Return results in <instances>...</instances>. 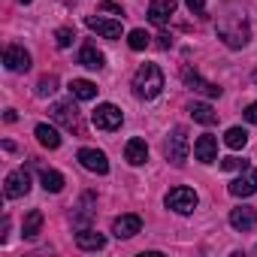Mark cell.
I'll return each mask as SVG.
<instances>
[{"label":"cell","mask_w":257,"mask_h":257,"mask_svg":"<svg viewBox=\"0 0 257 257\" xmlns=\"http://www.w3.org/2000/svg\"><path fill=\"white\" fill-rule=\"evenodd\" d=\"M161 91H164V73H161V67L158 64H143L134 73V94L143 97V100H155Z\"/></svg>","instance_id":"obj_1"},{"label":"cell","mask_w":257,"mask_h":257,"mask_svg":"<svg viewBox=\"0 0 257 257\" xmlns=\"http://www.w3.org/2000/svg\"><path fill=\"white\" fill-rule=\"evenodd\" d=\"M218 37H221L230 49H242V46L248 43V37H251L245 16H224V19L218 22Z\"/></svg>","instance_id":"obj_2"},{"label":"cell","mask_w":257,"mask_h":257,"mask_svg":"<svg viewBox=\"0 0 257 257\" xmlns=\"http://www.w3.org/2000/svg\"><path fill=\"white\" fill-rule=\"evenodd\" d=\"M188 152H191L188 131H185V127H176V131L167 137V143H164V155H167V161H170V164L182 167V164L188 161Z\"/></svg>","instance_id":"obj_3"},{"label":"cell","mask_w":257,"mask_h":257,"mask_svg":"<svg viewBox=\"0 0 257 257\" xmlns=\"http://www.w3.org/2000/svg\"><path fill=\"white\" fill-rule=\"evenodd\" d=\"M164 203H167V209H173V212H179V215H191L200 200H197V191H194V188L179 185V188H170V191H167Z\"/></svg>","instance_id":"obj_4"},{"label":"cell","mask_w":257,"mask_h":257,"mask_svg":"<svg viewBox=\"0 0 257 257\" xmlns=\"http://www.w3.org/2000/svg\"><path fill=\"white\" fill-rule=\"evenodd\" d=\"M91 121H94L97 131H118L121 121H124V115H121V109H118L115 103H100V106L91 112Z\"/></svg>","instance_id":"obj_5"},{"label":"cell","mask_w":257,"mask_h":257,"mask_svg":"<svg viewBox=\"0 0 257 257\" xmlns=\"http://www.w3.org/2000/svg\"><path fill=\"white\" fill-rule=\"evenodd\" d=\"M31 191V173L22 167V170H13L10 176H7V182H4V194L10 197V200H19V197H25Z\"/></svg>","instance_id":"obj_6"},{"label":"cell","mask_w":257,"mask_h":257,"mask_svg":"<svg viewBox=\"0 0 257 257\" xmlns=\"http://www.w3.org/2000/svg\"><path fill=\"white\" fill-rule=\"evenodd\" d=\"M4 64L10 73H28L31 70V52L25 46H10L4 52Z\"/></svg>","instance_id":"obj_7"},{"label":"cell","mask_w":257,"mask_h":257,"mask_svg":"<svg viewBox=\"0 0 257 257\" xmlns=\"http://www.w3.org/2000/svg\"><path fill=\"white\" fill-rule=\"evenodd\" d=\"M79 164L88 170V173H97V176H106L109 173V161H106V155L103 152H97V149H79Z\"/></svg>","instance_id":"obj_8"},{"label":"cell","mask_w":257,"mask_h":257,"mask_svg":"<svg viewBox=\"0 0 257 257\" xmlns=\"http://www.w3.org/2000/svg\"><path fill=\"white\" fill-rule=\"evenodd\" d=\"M230 227L239 230V233H248L257 227V209L254 206H236L230 209Z\"/></svg>","instance_id":"obj_9"},{"label":"cell","mask_w":257,"mask_h":257,"mask_svg":"<svg viewBox=\"0 0 257 257\" xmlns=\"http://www.w3.org/2000/svg\"><path fill=\"white\" fill-rule=\"evenodd\" d=\"M85 25H88L94 34L106 37V40H118V37H121V22H118V19H100V16H88V19H85Z\"/></svg>","instance_id":"obj_10"},{"label":"cell","mask_w":257,"mask_h":257,"mask_svg":"<svg viewBox=\"0 0 257 257\" xmlns=\"http://www.w3.org/2000/svg\"><path fill=\"white\" fill-rule=\"evenodd\" d=\"M233 197H251V194H257V170H242V176L239 179H233L230 182V188H227Z\"/></svg>","instance_id":"obj_11"},{"label":"cell","mask_w":257,"mask_h":257,"mask_svg":"<svg viewBox=\"0 0 257 257\" xmlns=\"http://www.w3.org/2000/svg\"><path fill=\"white\" fill-rule=\"evenodd\" d=\"M182 79H185V85H191L194 91H200V94H206V97H221V88L215 85V82H206L197 70H191V67H185L182 70Z\"/></svg>","instance_id":"obj_12"},{"label":"cell","mask_w":257,"mask_h":257,"mask_svg":"<svg viewBox=\"0 0 257 257\" xmlns=\"http://www.w3.org/2000/svg\"><path fill=\"white\" fill-rule=\"evenodd\" d=\"M194 158H197L200 164H215V161H218V140L209 137V134L197 137V143H194Z\"/></svg>","instance_id":"obj_13"},{"label":"cell","mask_w":257,"mask_h":257,"mask_svg":"<svg viewBox=\"0 0 257 257\" xmlns=\"http://www.w3.org/2000/svg\"><path fill=\"white\" fill-rule=\"evenodd\" d=\"M140 230H143V218H140V215H121V218L112 221V233H115L118 239H131V236H137Z\"/></svg>","instance_id":"obj_14"},{"label":"cell","mask_w":257,"mask_h":257,"mask_svg":"<svg viewBox=\"0 0 257 257\" xmlns=\"http://www.w3.org/2000/svg\"><path fill=\"white\" fill-rule=\"evenodd\" d=\"M173 13H176V0H152L149 4V22L158 28H164L173 19Z\"/></svg>","instance_id":"obj_15"},{"label":"cell","mask_w":257,"mask_h":257,"mask_svg":"<svg viewBox=\"0 0 257 257\" xmlns=\"http://www.w3.org/2000/svg\"><path fill=\"white\" fill-rule=\"evenodd\" d=\"M52 118L58 124H64L67 131H79V109L73 103H55L52 106Z\"/></svg>","instance_id":"obj_16"},{"label":"cell","mask_w":257,"mask_h":257,"mask_svg":"<svg viewBox=\"0 0 257 257\" xmlns=\"http://www.w3.org/2000/svg\"><path fill=\"white\" fill-rule=\"evenodd\" d=\"M124 158H127V164L143 167V164L149 161V146H146V140H140V137L127 140V146H124Z\"/></svg>","instance_id":"obj_17"},{"label":"cell","mask_w":257,"mask_h":257,"mask_svg":"<svg viewBox=\"0 0 257 257\" xmlns=\"http://www.w3.org/2000/svg\"><path fill=\"white\" fill-rule=\"evenodd\" d=\"M79 64L88 67V70H103V67H106V58H103V52H100L97 46L85 43V46L79 49Z\"/></svg>","instance_id":"obj_18"},{"label":"cell","mask_w":257,"mask_h":257,"mask_svg":"<svg viewBox=\"0 0 257 257\" xmlns=\"http://www.w3.org/2000/svg\"><path fill=\"white\" fill-rule=\"evenodd\" d=\"M76 245H79L82 251H100V248L106 245V236L97 233V230H91V227H85V230L76 233Z\"/></svg>","instance_id":"obj_19"},{"label":"cell","mask_w":257,"mask_h":257,"mask_svg":"<svg viewBox=\"0 0 257 257\" xmlns=\"http://www.w3.org/2000/svg\"><path fill=\"white\" fill-rule=\"evenodd\" d=\"M188 112H191V118H194V121H200V124H206V127L218 121V112H215L209 103H191V106H188Z\"/></svg>","instance_id":"obj_20"},{"label":"cell","mask_w":257,"mask_h":257,"mask_svg":"<svg viewBox=\"0 0 257 257\" xmlns=\"http://www.w3.org/2000/svg\"><path fill=\"white\" fill-rule=\"evenodd\" d=\"M37 140H40V146H46V149H58V146H61V134L55 131L52 124H37Z\"/></svg>","instance_id":"obj_21"},{"label":"cell","mask_w":257,"mask_h":257,"mask_svg":"<svg viewBox=\"0 0 257 257\" xmlns=\"http://www.w3.org/2000/svg\"><path fill=\"white\" fill-rule=\"evenodd\" d=\"M70 91H73L76 100H94L97 97V85L88 82V79H73L70 82Z\"/></svg>","instance_id":"obj_22"},{"label":"cell","mask_w":257,"mask_h":257,"mask_svg":"<svg viewBox=\"0 0 257 257\" xmlns=\"http://www.w3.org/2000/svg\"><path fill=\"white\" fill-rule=\"evenodd\" d=\"M40 230H43V212L34 209V212L25 215V227H22V233H25V239H37Z\"/></svg>","instance_id":"obj_23"},{"label":"cell","mask_w":257,"mask_h":257,"mask_svg":"<svg viewBox=\"0 0 257 257\" xmlns=\"http://www.w3.org/2000/svg\"><path fill=\"white\" fill-rule=\"evenodd\" d=\"M40 182H43V188H46L49 194H61V191H64V176H61L58 170H43V173H40Z\"/></svg>","instance_id":"obj_24"},{"label":"cell","mask_w":257,"mask_h":257,"mask_svg":"<svg viewBox=\"0 0 257 257\" xmlns=\"http://www.w3.org/2000/svg\"><path fill=\"white\" fill-rule=\"evenodd\" d=\"M224 143H227L230 149H245V143H248V134L242 131V127H230V131L224 134Z\"/></svg>","instance_id":"obj_25"},{"label":"cell","mask_w":257,"mask_h":257,"mask_svg":"<svg viewBox=\"0 0 257 257\" xmlns=\"http://www.w3.org/2000/svg\"><path fill=\"white\" fill-rule=\"evenodd\" d=\"M127 43H131V49H134V52H143V49H149L152 37H149L143 28H137V31H131V34H127Z\"/></svg>","instance_id":"obj_26"},{"label":"cell","mask_w":257,"mask_h":257,"mask_svg":"<svg viewBox=\"0 0 257 257\" xmlns=\"http://www.w3.org/2000/svg\"><path fill=\"white\" fill-rule=\"evenodd\" d=\"M58 91V79L55 76H43L40 82H37V94L40 97H49V94H55Z\"/></svg>","instance_id":"obj_27"},{"label":"cell","mask_w":257,"mask_h":257,"mask_svg":"<svg viewBox=\"0 0 257 257\" xmlns=\"http://www.w3.org/2000/svg\"><path fill=\"white\" fill-rule=\"evenodd\" d=\"M73 40H76L73 28H58V31H55V43H58V49H67Z\"/></svg>","instance_id":"obj_28"},{"label":"cell","mask_w":257,"mask_h":257,"mask_svg":"<svg viewBox=\"0 0 257 257\" xmlns=\"http://www.w3.org/2000/svg\"><path fill=\"white\" fill-rule=\"evenodd\" d=\"M221 170H248V161H239V158H224V161H221Z\"/></svg>","instance_id":"obj_29"},{"label":"cell","mask_w":257,"mask_h":257,"mask_svg":"<svg viewBox=\"0 0 257 257\" xmlns=\"http://www.w3.org/2000/svg\"><path fill=\"white\" fill-rule=\"evenodd\" d=\"M185 7H188L194 16H203V13H206V0H185Z\"/></svg>","instance_id":"obj_30"},{"label":"cell","mask_w":257,"mask_h":257,"mask_svg":"<svg viewBox=\"0 0 257 257\" xmlns=\"http://www.w3.org/2000/svg\"><path fill=\"white\" fill-rule=\"evenodd\" d=\"M100 10H106V13H115V16H121V7H115L112 0H100Z\"/></svg>","instance_id":"obj_31"},{"label":"cell","mask_w":257,"mask_h":257,"mask_svg":"<svg viewBox=\"0 0 257 257\" xmlns=\"http://www.w3.org/2000/svg\"><path fill=\"white\" fill-rule=\"evenodd\" d=\"M245 118H248L251 124H257V103H251V106L245 109Z\"/></svg>","instance_id":"obj_32"},{"label":"cell","mask_w":257,"mask_h":257,"mask_svg":"<svg viewBox=\"0 0 257 257\" xmlns=\"http://www.w3.org/2000/svg\"><path fill=\"white\" fill-rule=\"evenodd\" d=\"M170 46H173V40H170L167 34H161V37H158V49H170Z\"/></svg>","instance_id":"obj_33"},{"label":"cell","mask_w":257,"mask_h":257,"mask_svg":"<svg viewBox=\"0 0 257 257\" xmlns=\"http://www.w3.org/2000/svg\"><path fill=\"white\" fill-rule=\"evenodd\" d=\"M19 4H31V0H19Z\"/></svg>","instance_id":"obj_34"},{"label":"cell","mask_w":257,"mask_h":257,"mask_svg":"<svg viewBox=\"0 0 257 257\" xmlns=\"http://www.w3.org/2000/svg\"><path fill=\"white\" fill-rule=\"evenodd\" d=\"M254 82H257V70H254Z\"/></svg>","instance_id":"obj_35"}]
</instances>
